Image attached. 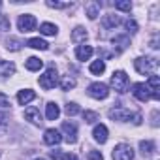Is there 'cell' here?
<instances>
[{"mask_svg":"<svg viewBox=\"0 0 160 160\" xmlns=\"http://www.w3.org/2000/svg\"><path fill=\"white\" fill-rule=\"evenodd\" d=\"M109 119L119 121V122H134V124H141V115H139V113H132L130 109H124V108L109 109Z\"/></svg>","mask_w":160,"mask_h":160,"instance_id":"6da1fadb","label":"cell"},{"mask_svg":"<svg viewBox=\"0 0 160 160\" xmlns=\"http://www.w3.org/2000/svg\"><path fill=\"white\" fill-rule=\"evenodd\" d=\"M134 66H136V72L141 73V75H152L158 68V60L152 58V57H139L134 60Z\"/></svg>","mask_w":160,"mask_h":160,"instance_id":"7a4b0ae2","label":"cell"},{"mask_svg":"<svg viewBox=\"0 0 160 160\" xmlns=\"http://www.w3.org/2000/svg\"><path fill=\"white\" fill-rule=\"evenodd\" d=\"M132 94H134L139 102H147V100H151V98L160 100V92H152L147 83H136V85L132 87Z\"/></svg>","mask_w":160,"mask_h":160,"instance_id":"3957f363","label":"cell"},{"mask_svg":"<svg viewBox=\"0 0 160 160\" xmlns=\"http://www.w3.org/2000/svg\"><path fill=\"white\" fill-rule=\"evenodd\" d=\"M57 83H58L57 68H55V66H49L47 72H45L43 75H40V87H42L43 91H51V89L57 87Z\"/></svg>","mask_w":160,"mask_h":160,"instance_id":"277c9868","label":"cell"},{"mask_svg":"<svg viewBox=\"0 0 160 160\" xmlns=\"http://www.w3.org/2000/svg\"><path fill=\"white\" fill-rule=\"evenodd\" d=\"M111 87L119 94H122V92L128 91V75H126V72H122V70L113 72V75H111Z\"/></svg>","mask_w":160,"mask_h":160,"instance_id":"5b68a950","label":"cell"},{"mask_svg":"<svg viewBox=\"0 0 160 160\" xmlns=\"http://www.w3.org/2000/svg\"><path fill=\"white\" fill-rule=\"evenodd\" d=\"M111 156H113V160H134V149L128 143H119V145H115Z\"/></svg>","mask_w":160,"mask_h":160,"instance_id":"8992f818","label":"cell"},{"mask_svg":"<svg viewBox=\"0 0 160 160\" xmlns=\"http://www.w3.org/2000/svg\"><path fill=\"white\" fill-rule=\"evenodd\" d=\"M87 92H89V96H92V98H96V100H104V98L109 96V89H108V85H104V83H100V81L91 83L89 89H87Z\"/></svg>","mask_w":160,"mask_h":160,"instance_id":"52a82bcc","label":"cell"},{"mask_svg":"<svg viewBox=\"0 0 160 160\" xmlns=\"http://www.w3.org/2000/svg\"><path fill=\"white\" fill-rule=\"evenodd\" d=\"M36 17L34 15H30V13H25V15H21L19 17V21H17V27H19V30L21 32H32L34 28H36Z\"/></svg>","mask_w":160,"mask_h":160,"instance_id":"ba28073f","label":"cell"},{"mask_svg":"<svg viewBox=\"0 0 160 160\" xmlns=\"http://www.w3.org/2000/svg\"><path fill=\"white\" fill-rule=\"evenodd\" d=\"M62 132H64V139L66 143H75L77 141V126L73 122H62Z\"/></svg>","mask_w":160,"mask_h":160,"instance_id":"9c48e42d","label":"cell"},{"mask_svg":"<svg viewBox=\"0 0 160 160\" xmlns=\"http://www.w3.org/2000/svg\"><path fill=\"white\" fill-rule=\"evenodd\" d=\"M60 141H62V136H60L58 130H55V128L45 130V134H43V143L45 145H58Z\"/></svg>","mask_w":160,"mask_h":160,"instance_id":"30bf717a","label":"cell"},{"mask_svg":"<svg viewBox=\"0 0 160 160\" xmlns=\"http://www.w3.org/2000/svg\"><path fill=\"white\" fill-rule=\"evenodd\" d=\"M25 119H27V121H30V122H32V124H36V126H40V124L43 122V121H42V113H40V109H38V108H34V106L25 109Z\"/></svg>","mask_w":160,"mask_h":160,"instance_id":"8fae6325","label":"cell"},{"mask_svg":"<svg viewBox=\"0 0 160 160\" xmlns=\"http://www.w3.org/2000/svg\"><path fill=\"white\" fill-rule=\"evenodd\" d=\"M92 53H94V49L91 47V45H77L75 47V57H77V60H89L91 57H92Z\"/></svg>","mask_w":160,"mask_h":160,"instance_id":"7c38bea8","label":"cell"},{"mask_svg":"<svg viewBox=\"0 0 160 160\" xmlns=\"http://www.w3.org/2000/svg\"><path fill=\"white\" fill-rule=\"evenodd\" d=\"M85 12H87V17L91 21H94L98 15H100V2H94V0H91V2L85 4Z\"/></svg>","mask_w":160,"mask_h":160,"instance_id":"4fadbf2b","label":"cell"},{"mask_svg":"<svg viewBox=\"0 0 160 160\" xmlns=\"http://www.w3.org/2000/svg\"><path fill=\"white\" fill-rule=\"evenodd\" d=\"M92 136H94V139H96L100 145H104V143L108 141V128H106L104 124H96L94 130H92Z\"/></svg>","mask_w":160,"mask_h":160,"instance_id":"5bb4252c","label":"cell"},{"mask_svg":"<svg viewBox=\"0 0 160 160\" xmlns=\"http://www.w3.org/2000/svg\"><path fill=\"white\" fill-rule=\"evenodd\" d=\"M15 73V64L13 62H8V60H0V79L4 77H10Z\"/></svg>","mask_w":160,"mask_h":160,"instance_id":"9a60e30c","label":"cell"},{"mask_svg":"<svg viewBox=\"0 0 160 160\" xmlns=\"http://www.w3.org/2000/svg\"><path fill=\"white\" fill-rule=\"evenodd\" d=\"M36 98V92L34 91H30V89H25V91H19V94H17V102L21 104V106H27L28 102H32Z\"/></svg>","mask_w":160,"mask_h":160,"instance_id":"2e32d148","label":"cell"},{"mask_svg":"<svg viewBox=\"0 0 160 160\" xmlns=\"http://www.w3.org/2000/svg\"><path fill=\"white\" fill-rule=\"evenodd\" d=\"M58 115H60V108H58V104L49 102V104L45 106V117H47L49 121H57Z\"/></svg>","mask_w":160,"mask_h":160,"instance_id":"e0dca14e","label":"cell"},{"mask_svg":"<svg viewBox=\"0 0 160 160\" xmlns=\"http://www.w3.org/2000/svg\"><path fill=\"white\" fill-rule=\"evenodd\" d=\"M111 42H113V45L119 49V51H124L128 45H130V38L126 36V34H121V36H115V38H111Z\"/></svg>","mask_w":160,"mask_h":160,"instance_id":"ac0fdd59","label":"cell"},{"mask_svg":"<svg viewBox=\"0 0 160 160\" xmlns=\"http://www.w3.org/2000/svg\"><path fill=\"white\" fill-rule=\"evenodd\" d=\"M27 45L32 47V49H40V51H47L49 49V43L45 40H42V38H30L27 42Z\"/></svg>","mask_w":160,"mask_h":160,"instance_id":"d6986e66","label":"cell"},{"mask_svg":"<svg viewBox=\"0 0 160 160\" xmlns=\"http://www.w3.org/2000/svg\"><path fill=\"white\" fill-rule=\"evenodd\" d=\"M42 66H43V60H40L38 57H30V58L25 60V68L30 70V72H38Z\"/></svg>","mask_w":160,"mask_h":160,"instance_id":"ffe728a7","label":"cell"},{"mask_svg":"<svg viewBox=\"0 0 160 160\" xmlns=\"http://www.w3.org/2000/svg\"><path fill=\"white\" fill-rule=\"evenodd\" d=\"M89 70H91V73H94V75H102V73L106 72V62H104L102 58H98V60L91 62Z\"/></svg>","mask_w":160,"mask_h":160,"instance_id":"44dd1931","label":"cell"},{"mask_svg":"<svg viewBox=\"0 0 160 160\" xmlns=\"http://www.w3.org/2000/svg\"><path fill=\"white\" fill-rule=\"evenodd\" d=\"M87 40V30L83 28V27H77V28H73V32H72V42H75V43H81V42H85Z\"/></svg>","mask_w":160,"mask_h":160,"instance_id":"7402d4cb","label":"cell"},{"mask_svg":"<svg viewBox=\"0 0 160 160\" xmlns=\"http://www.w3.org/2000/svg\"><path fill=\"white\" fill-rule=\"evenodd\" d=\"M102 25H104L106 28H115V27L121 25V19H119L117 15H106L104 21H102Z\"/></svg>","mask_w":160,"mask_h":160,"instance_id":"603a6c76","label":"cell"},{"mask_svg":"<svg viewBox=\"0 0 160 160\" xmlns=\"http://www.w3.org/2000/svg\"><path fill=\"white\" fill-rule=\"evenodd\" d=\"M139 149H141V152H143V156H151L152 152H154V143L152 141H139Z\"/></svg>","mask_w":160,"mask_h":160,"instance_id":"cb8c5ba5","label":"cell"},{"mask_svg":"<svg viewBox=\"0 0 160 160\" xmlns=\"http://www.w3.org/2000/svg\"><path fill=\"white\" fill-rule=\"evenodd\" d=\"M73 87H75V79L70 77V75H62V79H60V89L62 91H70Z\"/></svg>","mask_w":160,"mask_h":160,"instance_id":"d4e9b609","label":"cell"},{"mask_svg":"<svg viewBox=\"0 0 160 160\" xmlns=\"http://www.w3.org/2000/svg\"><path fill=\"white\" fill-rule=\"evenodd\" d=\"M40 32L45 34V36H55V34H57V25H53V23H43V25H40Z\"/></svg>","mask_w":160,"mask_h":160,"instance_id":"484cf974","label":"cell"},{"mask_svg":"<svg viewBox=\"0 0 160 160\" xmlns=\"http://www.w3.org/2000/svg\"><path fill=\"white\" fill-rule=\"evenodd\" d=\"M51 156H53L55 160H77V156H75V154H72V152H58V151H51Z\"/></svg>","mask_w":160,"mask_h":160,"instance_id":"4316f807","label":"cell"},{"mask_svg":"<svg viewBox=\"0 0 160 160\" xmlns=\"http://www.w3.org/2000/svg\"><path fill=\"white\" fill-rule=\"evenodd\" d=\"M147 85H149V89H151L152 92H158V87H160V77H158L156 73L149 75V81H147Z\"/></svg>","mask_w":160,"mask_h":160,"instance_id":"83f0119b","label":"cell"},{"mask_svg":"<svg viewBox=\"0 0 160 160\" xmlns=\"http://www.w3.org/2000/svg\"><path fill=\"white\" fill-rule=\"evenodd\" d=\"M64 111H66V115H68V117H73V115H77V113H81V108H79L75 102H70V104H66Z\"/></svg>","mask_w":160,"mask_h":160,"instance_id":"f1b7e54d","label":"cell"},{"mask_svg":"<svg viewBox=\"0 0 160 160\" xmlns=\"http://www.w3.org/2000/svg\"><path fill=\"white\" fill-rule=\"evenodd\" d=\"M8 124H10V117H8V113H6V111H0V134H4V132H6Z\"/></svg>","mask_w":160,"mask_h":160,"instance_id":"f546056e","label":"cell"},{"mask_svg":"<svg viewBox=\"0 0 160 160\" xmlns=\"http://www.w3.org/2000/svg\"><path fill=\"white\" fill-rule=\"evenodd\" d=\"M83 121L87 124H92V122L98 121V113L96 111H83Z\"/></svg>","mask_w":160,"mask_h":160,"instance_id":"4dcf8cb0","label":"cell"},{"mask_svg":"<svg viewBox=\"0 0 160 160\" xmlns=\"http://www.w3.org/2000/svg\"><path fill=\"white\" fill-rule=\"evenodd\" d=\"M21 45H23V43H21L17 38H10V40L6 42V47H8L10 51H19V49H21Z\"/></svg>","mask_w":160,"mask_h":160,"instance_id":"1f68e13d","label":"cell"},{"mask_svg":"<svg viewBox=\"0 0 160 160\" xmlns=\"http://www.w3.org/2000/svg\"><path fill=\"white\" fill-rule=\"evenodd\" d=\"M49 8H55V10H66V8H70L72 4L70 2H53V0H47L45 2Z\"/></svg>","mask_w":160,"mask_h":160,"instance_id":"d6a6232c","label":"cell"},{"mask_svg":"<svg viewBox=\"0 0 160 160\" xmlns=\"http://www.w3.org/2000/svg\"><path fill=\"white\" fill-rule=\"evenodd\" d=\"M115 8L121 10V12H130L132 10V2H128V0H119V2H115Z\"/></svg>","mask_w":160,"mask_h":160,"instance_id":"836d02e7","label":"cell"},{"mask_svg":"<svg viewBox=\"0 0 160 160\" xmlns=\"http://www.w3.org/2000/svg\"><path fill=\"white\" fill-rule=\"evenodd\" d=\"M124 27H126L128 34H136V32H138V23H136L134 19H128V21H124Z\"/></svg>","mask_w":160,"mask_h":160,"instance_id":"e575fe53","label":"cell"},{"mask_svg":"<svg viewBox=\"0 0 160 160\" xmlns=\"http://www.w3.org/2000/svg\"><path fill=\"white\" fill-rule=\"evenodd\" d=\"M12 106V102H10V98L4 94V92H0V108H2V109H8Z\"/></svg>","mask_w":160,"mask_h":160,"instance_id":"d590c367","label":"cell"},{"mask_svg":"<svg viewBox=\"0 0 160 160\" xmlns=\"http://www.w3.org/2000/svg\"><path fill=\"white\" fill-rule=\"evenodd\" d=\"M87 158L89 160H104V156H102L100 151H89V156Z\"/></svg>","mask_w":160,"mask_h":160,"instance_id":"8d00e7d4","label":"cell"},{"mask_svg":"<svg viewBox=\"0 0 160 160\" xmlns=\"http://www.w3.org/2000/svg\"><path fill=\"white\" fill-rule=\"evenodd\" d=\"M151 47L152 49H158V34H154V38L151 40Z\"/></svg>","mask_w":160,"mask_h":160,"instance_id":"74e56055","label":"cell"},{"mask_svg":"<svg viewBox=\"0 0 160 160\" xmlns=\"http://www.w3.org/2000/svg\"><path fill=\"white\" fill-rule=\"evenodd\" d=\"M152 126H158V109L152 111Z\"/></svg>","mask_w":160,"mask_h":160,"instance_id":"f35d334b","label":"cell"},{"mask_svg":"<svg viewBox=\"0 0 160 160\" xmlns=\"http://www.w3.org/2000/svg\"><path fill=\"white\" fill-rule=\"evenodd\" d=\"M34 160H43V158H34Z\"/></svg>","mask_w":160,"mask_h":160,"instance_id":"ab89813d","label":"cell"},{"mask_svg":"<svg viewBox=\"0 0 160 160\" xmlns=\"http://www.w3.org/2000/svg\"><path fill=\"white\" fill-rule=\"evenodd\" d=\"M0 8H2V2H0Z\"/></svg>","mask_w":160,"mask_h":160,"instance_id":"60d3db41","label":"cell"}]
</instances>
